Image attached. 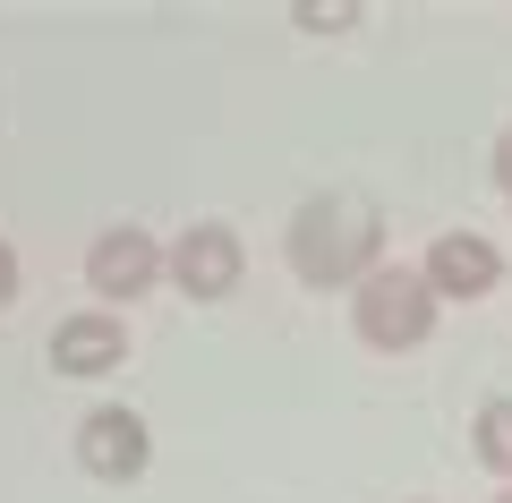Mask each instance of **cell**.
I'll return each instance as SVG.
<instances>
[{
    "label": "cell",
    "instance_id": "8",
    "mask_svg": "<svg viewBox=\"0 0 512 503\" xmlns=\"http://www.w3.org/2000/svg\"><path fill=\"white\" fill-rule=\"evenodd\" d=\"M470 452H478V469H487V478L512 486V393L478 401V418H470Z\"/></svg>",
    "mask_w": 512,
    "mask_h": 503
},
{
    "label": "cell",
    "instance_id": "11",
    "mask_svg": "<svg viewBox=\"0 0 512 503\" xmlns=\"http://www.w3.org/2000/svg\"><path fill=\"white\" fill-rule=\"evenodd\" d=\"M495 188H504V197H512V128H504V137H495Z\"/></svg>",
    "mask_w": 512,
    "mask_h": 503
},
{
    "label": "cell",
    "instance_id": "4",
    "mask_svg": "<svg viewBox=\"0 0 512 503\" xmlns=\"http://www.w3.org/2000/svg\"><path fill=\"white\" fill-rule=\"evenodd\" d=\"M239 273H248V248H239L231 222H188L180 239H163V282L180 290V299H231Z\"/></svg>",
    "mask_w": 512,
    "mask_h": 503
},
{
    "label": "cell",
    "instance_id": "6",
    "mask_svg": "<svg viewBox=\"0 0 512 503\" xmlns=\"http://www.w3.org/2000/svg\"><path fill=\"white\" fill-rule=\"evenodd\" d=\"M146 461H154V435H146V418H137V410L103 401V410L77 418V469H86V478L128 486V478H146Z\"/></svg>",
    "mask_w": 512,
    "mask_h": 503
},
{
    "label": "cell",
    "instance_id": "3",
    "mask_svg": "<svg viewBox=\"0 0 512 503\" xmlns=\"http://www.w3.org/2000/svg\"><path fill=\"white\" fill-rule=\"evenodd\" d=\"M86 290H94V307H137L146 290H163V239L154 231H137V222H111V231H94V248H86Z\"/></svg>",
    "mask_w": 512,
    "mask_h": 503
},
{
    "label": "cell",
    "instance_id": "5",
    "mask_svg": "<svg viewBox=\"0 0 512 503\" xmlns=\"http://www.w3.org/2000/svg\"><path fill=\"white\" fill-rule=\"evenodd\" d=\"M419 273H427V290H436V299H453V307H478V299H495V290H504L512 256L495 248L487 231H444V239H427Z\"/></svg>",
    "mask_w": 512,
    "mask_h": 503
},
{
    "label": "cell",
    "instance_id": "1",
    "mask_svg": "<svg viewBox=\"0 0 512 503\" xmlns=\"http://www.w3.org/2000/svg\"><path fill=\"white\" fill-rule=\"evenodd\" d=\"M282 248H291V273L308 290H359L384 265V222L359 197H308L291 214V239Z\"/></svg>",
    "mask_w": 512,
    "mask_h": 503
},
{
    "label": "cell",
    "instance_id": "10",
    "mask_svg": "<svg viewBox=\"0 0 512 503\" xmlns=\"http://www.w3.org/2000/svg\"><path fill=\"white\" fill-rule=\"evenodd\" d=\"M18 290H26V273H18V248H9V239H0V316H9V307H18Z\"/></svg>",
    "mask_w": 512,
    "mask_h": 503
},
{
    "label": "cell",
    "instance_id": "2",
    "mask_svg": "<svg viewBox=\"0 0 512 503\" xmlns=\"http://www.w3.org/2000/svg\"><path fill=\"white\" fill-rule=\"evenodd\" d=\"M436 316H444V299L427 290V273H419V265H393V256L350 290V324H359V342L384 350V359L419 350L427 333H436Z\"/></svg>",
    "mask_w": 512,
    "mask_h": 503
},
{
    "label": "cell",
    "instance_id": "9",
    "mask_svg": "<svg viewBox=\"0 0 512 503\" xmlns=\"http://www.w3.org/2000/svg\"><path fill=\"white\" fill-rule=\"evenodd\" d=\"M291 18L308 26V35H350V26H359V0H299Z\"/></svg>",
    "mask_w": 512,
    "mask_h": 503
},
{
    "label": "cell",
    "instance_id": "12",
    "mask_svg": "<svg viewBox=\"0 0 512 503\" xmlns=\"http://www.w3.org/2000/svg\"><path fill=\"white\" fill-rule=\"evenodd\" d=\"M487 503H512V486H504V495H487Z\"/></svg>",
    "mask_w": 512,
    "mask_h": 503
},
{
    "label": "cell",
    "instance_id": "7",
    "mask_svg": "<svg viewBox=\"0 0 512 503\" xmlns=\"http://www.w3.org/2000/svg\"><path fill=\"white\" fill-rule=\"evenodd\" d=\"M120 359H128V324L111 316V307H77V316L52 324V367L60 376L94 384V376H111Z\"/></svg>",
    "mask_w": 512,
    "mask_h": 503
}]
</instances>
